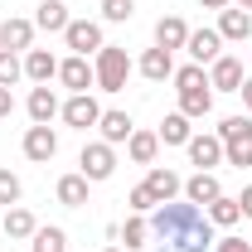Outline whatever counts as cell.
Returning <instances> with one entry per match:
<instances>
[{
    "label": "cell",
    "instance_id": "74e56055",
    "mask_svg": "<svg viewBox=\"0 0 252 252\" xmlns=\"http://www.w3.org/2000/svg\"><path fill=\"white\" fill-rule=\"evenodd\" d=\"M199 5H204V10H228L233 0H199Z\"/></svg>",
    "mask_w": 252,
    "mask_h": 252
},
{
    "label": "cell",
    "instance_id": "8fae6325",
    "mask_svg": "<svg viewBox=\"0 0 252 252\" xmlns=\"http://www.w3.org/2000/svg\"><path fill=\"white\" fill-rule=\"evenodd\" d=\"M185 151H189V165H199V170H214V165H223V141L214 136V131H209V136H204V131H194Z\"/></svg>",
    "mask_w": 252,
    "mask_h": 252
},
{
    "label": "cell",
    "instance_id": "7402d4cb",
    "mask_svg": "<svg viewBox=\"0 0 252 252\" xmlns=\"http://www.w3.org/2000/svg\"><path fill=\"white\" fill-rule=\"evenodd\" d=\"M25 78H30L34 88H39V83H54V78H59V59H54L49 49H30V54H25Z\"/></svg>",
    "mask_w": 252,
    "mask_h": 252
},
{
    "label": "cell",
    "instance_id": "ffe728a7",
    "mask_svg": "<svg viewBox=\"0 0 252 252\" xmlns=\"http://www.w3.org/2000/svg\"><path fill=\"white\" fill-rule=\"evenodd\" d=\"M131 131H136V122H131L126 112H102V122H97V141H107V146H126Z\"/></svg>",
    "mask_w": 252,
    "mask_h": 252
},
{
    "label": "cell",
    "instance_id": "d6a6232c",
    "mask_svg": "<svg viewBox=\"0 0 252 252\" xmlns=\"http://www.w3.org/2000/svg\"><path fill=\"white\" fill-rule=\"evenodd\" d=\"M126 209H131V214H151V209H156V194L146 189V180H141V185L126 194Z\"/></svg>",
    "mask_w": 252,
    "mask_h": 252
},
{
    "label": "cell",
    "instance_id": "30bf717a",
    "mask_svg": "<svg viewBox=\"0 0 252 252\" xmlns=\"http://www.w3.org/2000/svg\"><path fill=\"white\" fill-rule=\"evenodd\" d=\"M20 146H25V160H34V165H49V160L59 156V136H54V126H30Z\"/></svg>",
    "mask_w": 252,
    "mask_h": 252
},
{
    "label": "cell",
    "instance_id": "d6986e66",
    "mask_svg": "<svg viewBox=\"0 0 252 252\" xmlns=\"http://www.w3.org/2000/svg\"><path fill=\"white\" fill-rule=\"evenodd\" d=\"M219 194H223V185H219L214 170H199V175H189V180H185V199H189V204H199V209L214 204Z\"/></svg>",
    "mask_w": 252,
    "mask_h": 252
},
{
    "label": "cell",
    "instance_id": "8992f818",
    "mask_svg": "<svg viewBox=\"0 0 252 252\" xmlns=\"http://www.w3.org/2000/svg\"><path fill=\"white\" fill-rule=\"evenodd\" d=\"M59 117L73 126V131H93V126L102 122V102H97L93 93H68V102H63Z\"/></svg>",
    "mask_w": 252,
    "mask_h": 252
},
{
    "label": "cell",
    "instance_id": "e575fe53",
    "mask_svg": "<svg viewBox=\"0 0 252 252\" xmlns=\"http://www.w3.org/2000/svg\"><path fill=\"white\" fill-rule=\"evenodd\" d=\"M10 112H15V93H10V88H0V122H5Z\"/></svg>",
    "mask_w": 252,
    "mask_h": 252
},
{
    "label": "cell",
    "instance_id": "484cf974",
    "mask_svg": "<svg viewBox=\"0 0 252 252\" xmlns=\"http://www.w3.org/2000/svg\"><path fill=\"white\" fill-rule=\"evenodd\" d=\"M160 146H189V136H194V126H189V117L185 112H170L165 122H160Z\"/></svg>",
    "mask_w": 252,
    "mask_h": 252
},
{
    "label": "cell",
    "instance_id": "2e32d148",
    "mask_svg": "<svg viewBox=\"0 0 252 252\" xmlns=\"http://www.w3.org/2000/svg\"><path fill=\"white\" fill-rule=\"evenodd\" d=\"M214 30H219L223 44H248L252 39V15L248 10H219V25Z\"/></svg>",
    "mask_w": 252,
    "mask_h": 252
},
{
    "label": "cell",
    "instance_id": "6da1fadb",
    "mask_svg": "<svg viewBox=\"0 0 252 252\" xmlns=\"http://www.w3.org/2000/svg\"><path fill=\"white\" fill-rule=\"evenodd\" d=\"M151 238L160 243V252H209L219 243V228L204 219L199 204H189L180 194V199L151 209Z\"/></svg>",
    "mask_w": 252,
    "mask_h": 252
},
{
    "label": "cell",
    "instance_id": "5b68a950",
    "mask_svg": "<svg viewBox=\"0 0 252 252\" xmlns=\"http://www.w3.org/2000/svg\"><path fill=\"white\" fill-rule=\"evenodd\" d=\"M78 175H88L93 185L112 180V175H117V146H107V141H88L83 156H78Z\"/></svg>",
    "mask_w": 252,
    "mask_h": 252
},
{
    "label": "cell",
    "instance_id": "52a82bcc",
    "mask_svg": "<svg viewBox=\"0 0 252 252\" xmlns=\"http://www.w3.org/2000/svg\"><path fill=\"white\" fill-rule=\"evenodd\" d=\"M63 44L73 49V54H97L102 44H107V34H102V20H68V30H63Z\"/></svg>",
    "mask_w": 252,
    "mask_h": 252
},
{
    "label": "cell",
    "instance_id": "4fadbf2b",
    "mask_svg": "<svg viewBox=\"0 0 252 252\" xmlns=\"http://www.w3.org/2000/svg\"><path fill=\"white\" fill-rule=\"evenodd\" d=\"M25 112H30V122H34V126H49V122L63 112V102H59V93H54L49 83H39V88L30 93V102H25Z\"/></svg>",
    "mask_w": 252,
    "mask_h": 252
},
{
    "label": "cell",
    "instance_id": "5bb4252c",
    "mask_svg": "<svg viewBox=\"0 0 252 252\" xmlns=\"http://www.w3.org/2000/svg\"><path fill=\"white\" fill-rule=\"evenodd\" d=\"M0 49H10V54H30V49H34V20L10 15V20L0 25Z\"/></svg>",
    "mask_w": 252,
    "mask_h": 252
},
{
    "label": "cell",
    "instance_id": "7c38bea8",
    "mask_svg": "<svg viewBox=\"0 0 252 252\" xmlns=\"http://www.w3.org/2000/svg\"><path fill=\"white\" fill-rule=\"evenodd\" d=\"M136 73L146 78V83H165V78H175V54L170 49H146L141 59H136Z\"/></svg>",
    "mask_w": 252,
    "mask_h": 252
},
{
    "label": "cell",
    "instance_id": "9a60e30c",
    "mask_svg": "<svg viewBox=\"0 0 252 252\" xmlns=\"http://www.w3.org/2000/svg\"><path fill=\"white\" fill-rule=\"evenodd\" d=\"M146 189L156 194V204H170V199H180V194H185V180H180L170 165H151V175H146Z\"/></svg>",
    "mask_w": 252,
    "mask_h": 252
},
{
    "label": "cell",
    "instance_id": "836d02e7",
    "mask_svg": "<svg viewBox=\"0 0 252 252\" xmlns=\"http://www.w3.org/2000/svg\"><path fill=\"white\" fill-rule=\"evenodd\" d=\"M214 252H252V238H233V233H228V238L214 243Z\"/></svg>",
    "mask_w": 252,
    "mask_h": 252
},
{
    "label": "cell",
    "instance_id": "7a4b0ae2",
    "mask_svg": "<svg viewBox=\"0 0 252 252\" xmlns=\"http://www.w3.org/2000/svg\"><path fill=\"white\" fill-rule=\"evenodd\" d=\"M175 97H180V107H175V112H185L189 122H194V117H209V112H214V88H209V73H204L199 63L175 68Z\"/></svg>",
    "mask_w": 252,
    "mask_h": 252
},
{
    "label": "cell",
    "instance_id": "ab89813d",
    "mask_svg": "<svg viewBox=\"0 0 252 252\" xmlns=\"http://www.w3.org/2000/svg\"><path fill=\"white\" fill-rule=\"evenodd\" d=\"M102 252H122V248H102Z\"/></svg>",
    "mask_w": 252,
    "mask_h": 252
},
{
    "label": "cell",
    "instance_id": "ac0fdd59",
    "mask_svg": "<svg viewBox=\"0 0 252 252\" xmlns=\"http://www.w3.org/2000/svg\"><path fill=\"white\" fill-rule=\"evenodd\" d=\"M88 185H93V180H88V175H78V170H73V175H59L54 199H59L63 209H83V204H88Z\"/></svg>",
    "mask_w": 252,
    "mask_h": 252
},
{
    "label": "cell",
    "instance_id": "4dcf8cb0",
    "mask_svg": "<svg viewBox=\"0 0 252 252\" xmlns=\"http://www.w3.org/2000/svg\"><path fill=\"white\" fill-rule=\"evenodd\" d=\"M136 15V0H102V20L107 25H126Z\"/></svg>",
    "mask_w": 252,
    "mask_h": 252
},
{
    "label": "cell",
    "instance_id": "83f0119b",
    "mask_svg": "<svg viewBox=\"0 0 252 252\" xmlns=\"http://www.w3.org/2000/svg\"><path fill=\"white\" fill-rule=\"evenodd\" d=\"M117 238L126 243V252H136V248H146V238H151V219L146 214H131V219L117 228Z\"/></svg>",
    "mask_w": 252,
    "mask_h": 252
},
{
    "label": "cell",
    "instance_id": "d4e9b609",
    "mask_svg": "<svg viewBox=\"0 0 252 252\" xmlns=\"http://www.w3.org/2000/svg\"><path fill=\"white\" fill-rule=\"evenodd\" d=\"M126 156L136 160V165H156V156H160V136H156V131H131Z\"/></svg>",
    "mask_w": 252,
    "mask_h": 252
},
{
    "label": "cell",
    "instance_id": "cb8c5ba5",
    "mask_svg": "<svg viewBox=\"0 0 252 252\" xmlns=\"http://www.w3.org/2000/svg\"><path fill=\"white\" fill-rule=\"evenodd\" d=\"M204 219L214 223V228H233V223H243V204L233 194H219L214 204H204Z\"/></svg>",
    "mask_w": 252,
    "mask_h": 252
},
{
    "label": "cell",
    "instance_id": "e0dca14e",
    "mask_svg": "<svg viewBox=\"0 0 252 252\" xmlns=\"http://www.w3.org/2000/svg\"><path fill=\"white\" fill-rule=\"evenodd\" d=\"M185 54H189L194 63H199V68H204V63H214V59L223 54V39H219V30H189Z\"/></svg>",
    "mask_w": 252,
    "mask_h": 252
},
{
    "label": "cell",
    "instance_id": "1f68e13d",
    "mask_svg": "<svg viewBox=\"0 0 252 252\" xmlns=\"http://www.w3.org/2000/svg\"><path fill=\"white\" fill-rule=\"evenodd\" d=\"M20 194H25L20 175H15V170H0V204H5V209H15V204H20Z\"/></svg>",
    "mask_w": 252,
    "mask_h": 252
},
{
    "label": "cell",
    "instance_id": "4316f807",
    "mask_svg": "<svg viewBox=\"0 0 252 252\" xmlns=\"http://www.w3.org/2000/svg\"><path fill=\"white\" fill-rule=\"evenodd\" d=\"M0 228H5V238H15V243H20V238H34L39 219H34L30 209H20V204H15V209H5V223H0Z\"/></svg>",
    "mask_w": 252,
    "mask_h": 252
},
{
    "label": "cell",
    "instance_id": "3957f363",
    "mask_svg": "<svg viewBox=\"0 0 252 252\" xmlns=\"http://www.w3.org/2000/svg\"><path fill=\"white\" fill-rule=\"evenodd\" d=\"M223 141V165H238V170H248L252 165V117H223L219 131H214Z\"/></svg>",
    "mask_w": 252,
    "mask_h": 252
},
{
    "label": "cell",
    "instance_id": "9c48e42d",
    "mask_svg": "<svg viewBox=\"0 0 252 252\" xmlns=\"http://www.w3.org/2000/svg\"><path fill=\"white\" fill-rule=\"evenodd\" d=\"M59 83L68 88V93H88V88H97L93 63L83 59V54H68V59H59Z\"/></svg>",
    "mask_w": 252,
    "mask_h": 252
},
{
    "label": "cell",
    "instance_id": "44dd1931",
    "mask_svg": "<svg viewBox=\"0 0 252 252\" xmlns=\"http://www.w3.org/2000/svg\"><path fill=\"white\" fill-rule=\"evenodd\" d=\"M68 5L63 0H39V10H34V30H44V34H63L68 30Z\"/></svg>",
    "mask_w": 252,
    "mask_h": 252
},
{
    "label": "cell",
    "instance_id": "277c9868",
    "mask_svg": "<svg viewBox=\"0 0 252 252\" xmlns=\"http://www.w3.org/2000/svg\"><path fill=\"white\" fill-rule=\"evenodd\" d=\"M131 68H136V63L126 59V49H122V44H102V49L93 54L97 93H122V88H126V78H131Z\"/></svg>",
    "mask_w": 252,
    "mask_h": 252
},
{
    "label": "cell",
    "instance_id": "603a6c76",
    "mask_svg": "<svg viewBox=\"0 0 252 252\" xmlns=\"http://www.w3.org/2000/svg\"><path fill=\"white\" fill-rule=\"evenodd\" d=\"M156 44L170 49V54L185 49V44H189V25L180 20V15H160V20H156Z\"/></svg>",
    "mask_w": 252,
    "mask_h": 252
},
{
    "label": "cell",
    "instance_id": "ba28073f",
    "mask_svg": "<svg viewBox=\"0 0 252 252\" xmlns=\"http://www.w3.org/2000/svg\"><path fill=\"white\" fill-rule=\"evenodd\" d=\"M243 59H233V54H219V59L209 63V88L214 93H238L243 88Z\"/></svg>",
    "mask_w": 252,
    "mask_h": 252
},
{
    "label": "cell",
    "instance_id": "f35d334b",
    "mask_svg": "<svg viewBox=\"0 0 252 252\" xmlns=\"http://www.w3.org/2000/svg\"><path fill=\"white\" fill-rule=\"evenodd\" d=\"M233 5H238V10H248V15H252V0H233Z\"/></svg>",
    "mask_w": 252,
    "mask_h": 252
},
{
    "label": "cell",
    "instance_id": "d590c367",
    "mask_svg": "<svg viewBox=\"0 0 252 252\" xmlns=\"http://www.w3.org/2000/svg\"><path fill=\"white\" fill-rule=\"evenodd\" d=\"M238 204H243V219H252V185L243 189V194H238Z\"/></svg>",
    "mask_w": 252,
    "mask_h": 252
},
{
    "label": "cell",
    "instance_id": "f546056e",
    "mask_svg": "<svg viewBox=\"0 0 252 252\" xmlns=\"http://www.w3.org/2000/svg\"><path fill=\"white\" fill-rule=\"evenodd\" d=\"M20 78H25V59L10 54V49H0V88H15Z\"/></svg>",
    "mask_w": 252,
    "mask_h": 252
},
{
    "label": "cell",
    "instance_id": "f1b7e54d",
    "mask_svg": "<svg viewBox=\"0 0 252 252\" xmlns=\"http://www.w3.org/2000/svg\"><path fill=\"white\" fill-rule=\"evenodd\" d=\"M30 252H68V233L54 228V223H49V228L39 223V228H34V238H30Z\"/></svg>",
    "mask_w": 252,
    "mask_h": 252
},
{
    "label": "cell",
    "instance_id": "8d00e7d4",
    "mask_svg": "<svg viewBox=\"0 0 252 252\" xmlns=\"http://www.w3.org/2000/svg\"><path fill=\"white\" fill-rule=\"evenodd\" d=\"M238 93H243V107L252 112V78H243V88H238Z\"/></svg>",
    "mask_w": 252,
    "mask_h": 252
}]
</instances>
